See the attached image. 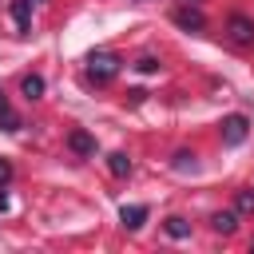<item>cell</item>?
<instances>
[{
    "label": "cell",
    "mask_w": 254,
    "mask_h": 254,
    "mask_svg": "<svg viewBox=\"0 0 254 254\" xmlns=\"http://www.w3.org/2000/svg\"><path fill=\"white\" fill-rule=\"evenodd\" d=\"M167 234H171V238H187V234H190V222L179 218V214H171V218H167Z\"/></svg>",
    "instance_id": "8fae6325"
},
{
    "label": "cell",
    "mask_w": 254,
    "mask_h": 254,
    "mask_svg": "<svg viewBox=\"0 0 254 254\" xmlns=\"http://www.w3.org/2000/svg\"><path fill=\"white\" fill-rule=\"evenodd\" d=\"M175 24L187 28V32H202V28H206L202 12H194V8H179V12H175Z\"/></svg>",
    "instance_id": "277c9868"
},
{
    "label": "cell",
    "mask_w": 254,
    "mask_h": 254,
    "mask_svg": "<svg viewBox=\"0 0 254 254\" xmlns=\"http://www.w3.org/2000/svg\"><path fill=\"white\" fill-rule=\"evenodd\" d=\"M28 8H32V0H16V28H20V36H28Z\"/></svg>",
    "instance_id": "7c38bea8"
},
{
    "label": "cell",
    "mask_w": 254,
    "mask_h": 254,
    "mask_svg": "<svg viewBox=\"0 0 254 254\" xmlns=\"http://www.w3.org/2000/svg\"><path fill=\"white\" fill-rule=\"evenodd\" d=\"M135 67H139V71H147V75H151V71H155V67H159V64H155V60H151V56H143V60H139V64H135Z\"/></svg>",
    "instance_id": "9a60e30c"
},
{
    "label": "cell",
    "mask_w": 254,
    "mask_h": 254,
    "mask_svg": "<svg viewBox=\"0 0 254 254\" xmlns=\"http://www.w3.org/2000/svg\"><path fill=\"white\" fill-rule=\"evenodd\" d=\"M210 226H214L218 234H234V230H238V214H234V210H218V214L210 218Z\"/></svg>",
    "instance_id": "52a82bcc"
},
{
    "label": "cell",
    "mask_w": 254,
    "mask_h": 254,
    "mask_svg": "<svg viewBox=\"0 0 254 254\" xmlns=\"http://www.w3.org/2000/svg\"><path fill=\"white\" fill-rule=\"evenodd\" d=\"M230 40L234 44H254V24L246 16H230Z\"/></svg>",
    "instance_id": "3957f363"
},
{
    "label": "cell",
    "mask_w": 254,
    "mask_h": 254,
    "mask_svg": "<svg viewBox=\"0 0 254 254\" xmlns=\"http://www.w3.org/2000/svg\"><path fill=\"white\" fill-rule=\"evenodd\" d=\"M32 4H40V0H32Z\"/></svg>",
    "instance_id": "ac0fdd59"
},
{
    "label": "cell",
    "mask_w": 254,
    "mask_h": 254,
    "mask_svg": "<svg viewBox=\"0 0 254 254\" xmlns=\"http://www.w3.org/2000/svg\"><path fill=\"white\" fill-rule=\"evenodd\" d=\"M147 214H151V210H147L143 202H135V206H123V210H119V218H123V226H127V230H139V226L147 222Z\"/></svg>",
    "instance_id": "5b68a950"
},
{
    "label": "cell",
    "mask_w": 254,
    "mask_h": 254,
    "mask_svg": "<svg viewBox=\"0 0 254 254\" xmlns=\"http://www.w3.org/2000/svg\"><path fill=\"white\" fill-rule=\"evenodd\" d=\"M20 91H24L28 99H40V95H44V79H40V75H24V83H20Z\"/></svg>",
    "instance_id": "30bf717a"
},
{
    "label": "cell",
    "mask_w": 254,
    "mask_h": 254,
    "mask_svg": "<svg viewBox=\"0 0 254 254\" xmlns=\"http://www.w3.org/2000/svg\"><path fill=\"white\" fill-rule=\"evenodd\" d=\"M246 135H250V123H246V115H226V119H222V143H226V147H238V143H246Z\"/></svg>",
    "instance_id": "7a4b0ae2"
},
{
    "label": "cell",
    "mask_w": 254,
    "mask_h": 254,
    "mask_svg": "<svg viewBox=\"0 0 254 254\" xmlns=\"http://www.w3.org/2000/svg\"><path fill=\"white\" fill-rule=\"evenodd\" d=\"M175 171H194V155L179 151V155H175Z\"/></svg>",
    "instance_id": "4fadbf2b"
},
{
    "label": "cell",
    "mask_w": 254,
    "mask_h": 254,
    "mask_svg": "<svg viewBox=\"0 0 254 254\" xmlns=\"http://www.w3.org/2000/svg\"><path fill=\"white\" fill-rule=\"evenodd\" d=\"M67 147H71L75 155H95V139H91L87 131H71V135H67Z\"/></svg>",
    "instance_id": "8992f818"
},
{
    "label": "cell",
    "mask_w": 254,
    "mask_h": 254,
    "mask_svg": "<svg viewBox=\"0 0 254 254\" xmlns=\"http://www.w3.org/2000/svg\"><path fill=\"white\" fill-rule=\"evenodd\" d=\"M0 210H8V198H4V194H0Z\"/></svg>",
    "instance_id": "e0dca14e"
},
{
    "label": "cell",
    "mask_w": 254,
    "mask_h": 254,
    "mask_svg": "<svg viewBox=\"0 0 254 254\" xmlns=\"http://www.w3.org/2000/svg\"><path fill=\"white\" fill-rule=\"evenodd\" d=\"M8 179H12V163H8V159H0V187H4Z\"/></svg>",
    "instance_id": "2e32d148"
},
{
    "label": "cell",
    "mask_w": 254,
    "mask_h": 254,
    "mask_svg": "<svg viewBox=\"0 0 254 254\" xmlns=\"http://www.w3.org/2000/svg\"><path fill=\"white\" fill-rule=\"evenodd\" d=\"M238 210H254V190H242L238 194Z\"/></svg>",
    "instance_id": "5bb4252c"
},
{
    "label": "cell",
    "mask_w": 254,
    "mask_h": 254,
    "mask_svg": "<svg viewBox=\"0 0 254 254\" xmlns=\"http://www.w3.org/2000/svg\"><path fill=\"white\" fill-rule=\"evenodd\" d=\"M87 75H91L95 83H111V79L119 75V56H115V52H91V56H87Z\"/></svg>",
    "instance_id": "6da1fadb"
},
{
    "label": "cell",
    "mask_w": 254,
    "mask_h": 254,
    "mask_svg": "<svg viewBox=\"0 0 254 254\" xmlns=\"http://www.w3.org/2000/svg\"><path fill=\"white\" fill-rule=\"evenodd\" d=\"M0 131H20V115L8 107V95L0 91Z\"/></svg>",
    "instance_id": "ba28073f"
},
{
    "label": "cell",
    "mask_w": 254,
    "mask_h": 254,
    "mask_svg": "<svg viewBox=\"0 0 254 254\" xmlns=\"http://www.w3.org/2000/svg\"><path fill=\"white\" fill-rule=\"evenodd\" d=\"M107 171H111L115 179H123V175H131V159H127L123 151H115V155H107Z\"/></svg>",
    "instance_id": "9c48e42d"
}]
</instances>
